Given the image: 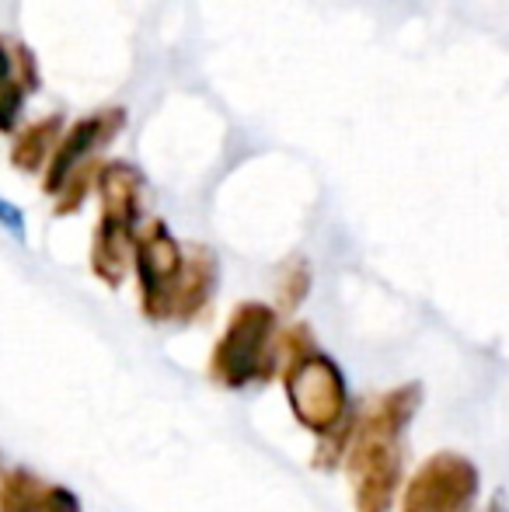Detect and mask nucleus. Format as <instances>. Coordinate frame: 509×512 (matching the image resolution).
I'll list each match as a JSON object with an SVG mask.
<instances>
[{
  "mask_svg": "<svg viewBox=\"0 0 509 512\" xmlns=\"http://www.w3.org/2000/svg\"><path fill=\"white\" fill-rule=\"evenodd\" d=\"M478 499V471L457 453H440L415 474L405 512H468Z\"/></svg>",
  "mask_w": 509,
  "mask_h": 512,
  "instance_id": "f257e3e1",
  "label": "nucleus"
},
{
  "mask_svg": "<svg viewBox=\"0 0 509 512\" xmlns=\"http://www.w3.org/2000/svg\"><path fill=\"white\" fill-rule=\"evenodd\" d=\"M123 122H126L123 108H112V112H98L84 122H74V129L63 136L60 150L53 154V168H49V175H46V192H60L63 185H67L70 171L81 164V157H88V150L95 147L98 140H112Z\"/></svg>",
  "mask_w": 509,
  "mask_h": 512,
  "instance_id": "f03ea898",
  "label": "nucleus"
},
{
  "mask_svg": "<svg viewBox=\"0 0 509 512\" xmlns=\"http://www.w3.org/2000/svg\"><path fill=\"white\" fill-rule=\"evenodd\" d=\"M136 192H140V175L136 168L116 161L102 171V199H105V220L112 223H133L136 213Z\"/></svg>",
  "mask_w": 509,
  "mask_h": 512,
  "instance_id": "7ed1b4c3",
  "label": "nucleus"
},
{
  "mask_svg": "<svg viewBox=\"0 0 509 512\" xmlns=\"http://www.w3.org/2000/svg\"><path fill=\"white\" fill-rule=\"evenodd\" d=\"M60 126H63L60 115H49V119H42V122H35V126H28L25 133L18 136V143H14V154H11L14 168H18V171L42 168V161H46V154H49V147H53V140H56V133H60Z\"/></svg>",
  "mask_w": 509,
  "mask_h": 512,
  "instance_id": "20e7f679",
  "label": "nucleus"
},
{
  "mask_svg": "<svg viewBox=\"0 0 509 512\" xmlns=\"http://www.w3.org/2000/svg\"><path fill=\"white\" fill-rule=\"evenodd\" d=\"M21 102H25V88H21V84L0 88V133H14V122H18V115H21Z\"/></svg>",
  "mask_w": 509,
  "mask_h": 512,
  "instance_id": "39448f33",
  "label": "nucleus"
},
{
  "mask_svg": "<svg viewBox=\"0 0 509 512\" xmlns=\"http://www.w3.org/2000/svg\"><path fill=\"white\" fill-rule=\"evenodd\" d=\"M0 223H4L14 237H25V216H21L18 206L7 203V199H0Z\"/></svg>",
  "mask_w": 509,
  "mask_h": 512,
  "instance_id": "423d86ee",
  "label": "nucleus"
},
{
  "mask_svg": "<svg viewBox=\"0 0 509 512\" xmlns=\"http://www.w3.org/2000/svg\"><path fill=\"white\" fill-rule=\"evenodd\" d=\"M485 512H506V506H503V499H496V502H492V506H489V509H485Z\"/></svg>",
  "mask_w": 509,
  "mask_h": 512,
  "instance_id": "0eeeda50",
  "label": "nucleus"
}]
</instances>
